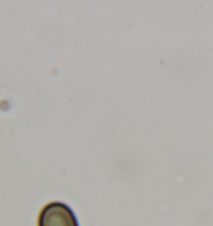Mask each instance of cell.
I'll use <instances>...</instances> for the list:
<instances>
[{
    "label": "cell",
    "instance_id": "1",
    "mask_svg": "<svg viewBox=\"0 0 213 226\" xmlns=\"http://www.w3.org/2000/svg\"><path fill=\"white\" fill-rule=\"evenodd\" d=\"M37 226H78V221L68 205L52 201L42 208Z\"/></svg>",
    "mask_w": 213,
    "mask_h": 226
}]
</instances>
